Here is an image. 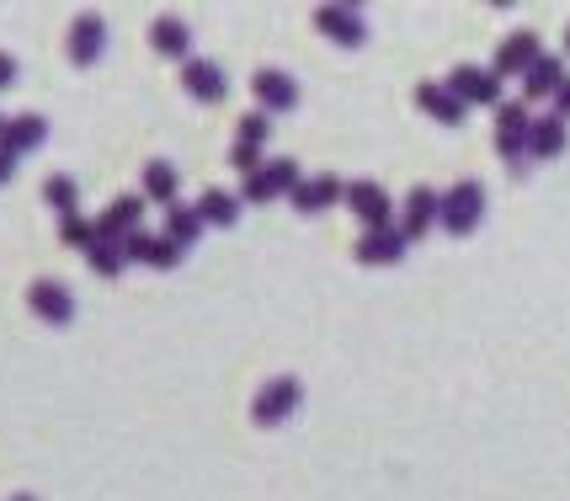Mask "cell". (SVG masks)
Returning a JSON list of instances; mask_svg holds the SVG:
<instances>
[{"mask_svg":"<svg viewBox=\"0 0 570 501\" xmlns=\"http://www.w3.org/2000/svg\"><path fill=\"white\" fill-rule=\"evenodd\" d=\"M304 181V171H298L294 155H273L267 166L256 176H246L240 181V203H273V198H294V187Z\"/></svg>","mask_w":570,"mask_h":501,"instance_id":"1","label":"cell"},{"mask_svg":"<svg viewBox=\"0 0 570 501\" xmlns=\"http://www.w3.org/2000/svg\"><path fill=\"white\" fill-rule=\"evenodd\" d=\"M298 405H304V384H298L294 374H277V379H267V384L256 390V401H250V422L256 426H283Z\"/></svg>","mask_w":570,"mask_h":501,"instance_id":"2","label":"cell"},{"mask_svg":"<svg viewBox=\"0 0 570 501\" xmlns=\"http://www.w3.org/2000/svg\"><path fill=\"white\" fill-rule=\"evenodd\" d=\"M438 225H443L448 235H474V229L485 225V187H480V181H459V187H448Z\"/></svg>","mask_w":570,"mask_h":501,"instance_id":"3","label":"cell"},{"mask_svg":"<svg viewBox=\"0 0 570 501\" xmlns=\"http://www.w3.org/2000/svg\"><path fill=\"white\" fill-rule=\"evenodd\" d=\"M528 128H533L528 101H501L497 107V150H501V160H507L512 176H518L522 160H528Z\"/></svg>","mask_w":570,"mask_h":501,"instance_id":"4","label":"cell"},{"mask_svg":"<svg viewBox=\"0 0 570 501\" xmlns=\"http://www.w3.org/2000/svg\"><path fill=\"white\" fill-rule=\"evenodd\" d=\"M448 91L464 101V107H501V76L497 70H485V65H453V76H448Z\"/></svg>","mask_w":570,"mask_h":501,"instance_id":"5","label":"cell"},{"mask_svg":"<svg viewBox=\"0 0 570 501\" xmlns=\"http://www.w3.org/2000/svg\"><path fill=\"white\" fill-rule=\"evenodd\" d=\"M315 32L331 38L336 49H363L368 43V22H363V11H352V6H315Z\"/></svg>","mask_w":570,"mask_h":501,"instance_id":"6","label":"cell"},{"mask_svg":"<svg viewBox=\"0 0 570 501\" xmlns=\"http://www.w3.org/2000/svg\"><path fill=\"white\" fill-rule=\"evenodd\" d=\"M539 59H544L539 32H533V27H518V32H507V38H501V49H497V59H491V70H497L501 80H507V76H528Z\"/></svg>","mask_w":570,"mask_h":501,"instance_id":"7","label":"cell"},{"mask_svg":"<svg viewBox=\"0 0 570 501\" xmlns=\"http://www.w3.org/2000/svg\"><path fill=\"white\" fill-rule=\"evenodd\" d=\"M342 203L352 208V219H357V225H368V229H390V225H395V198H390L379 181H352Z\"/></svg>","mask_w":570,"mask_h":501,"instance_id":"8","label":"cell"},{"mask_svg":"<svg viewBox=\"0 0 570 501\" xmlns=\"http://www.w3.org/2000/svg\"><path fill=\"white\" fill-rule=\"evenodd\" d=\"M134 229H145V193H124L112 208L97 214V240H107V246H124Z\"/></svg>","mask_w":570,"mask_h":501,"instance_id":"9","label":"cell"},{"mask_svg":"<svg viewBox=\"0 0 570 501\" xmlns=\"http://www.w3.org/2000/svg\"><path fill=\"white\" fill-rule=\"evenodd\" d=\"M27 310H32L38 321H49V326H70L75 321V294L59 283V277H32V288H27Z\"/></svg>","mask_w":570,"mask_h":501,"instance_id":"10","label":"cell"},{"mask_svg":"<svg viewBox=\"0 0 570 501\" xmlns=\"http://www.w3.org/2000/svg\"><path fill=\"white\" fill-rule=\"evenodd\" d=\"M250 91H256V101H262L267 118H273V112H294L298 107V80L288 76V70H277V65L256 70V76H250Z\"/></svg>","mask_w":570,"mask_h":501,"instance_id":"11","label":"cell"},{"mask_svg":"<svg viewBox=\"0 0 570 501\" xmlns=\"http://www.w3.org/2000/svg\"><path fill=\"white\" fill-rule=\"evenodd\" d=\"M438 214H443V193L438 187H411V198L400 208V235L405 240H422L426 229L438 225Z\"/></svg>","mask_w":570,"mask_h":501,"instance_id":"12","label":"cell"},{"mask_svg":"<svg viewBox=\"0 0 570 501\" xmlns=\"http://www.w3.org/2000/svg\"><path fill=\"white\" fill-rule=\"evenodd\" d=\"M43 139H49V118H38V112H22V118H6V128H0V155L22 160V155L43 150Z\"/></svg>","mask_w":570,"mask_h":501,"instance_id":"13","label":"cell"},{"mask_svg":"<svg viewBox=\"0 0 570 501\" xmlns=\"http://www.w3.org/2000/svg\"><path fill=\"white\" fill-rule=\"evenodd\" d=\"M416 107H422L432 124H443V128H459L464 118H470V107L448 91V80H422V86H416Z\"/></svg>","mask_w":570,"mask_h":501,"instance_id":"14","label":"cell"},{"mask_svg":"<svg viewBox=\"0 0 570 501\" xmlns=\"http://www.w3.org/2000/svg\"><path fill=\"white\" fill-rule=\"evenodd\" d=\"M124 262H145V267H160V273H171L176 262H181V246H171L166 235H155V229H134L124 240Z\"/></svg>","mask_w":570,"mask_h":501,"instance_id":"15","label":"cell"},{"mask_svg":"<svg viewBox=\"0 0 570 501\" xmlns=\"http://www.w3.org/2000/svg\"><path fill=\"white\" fill-rule=\"evenodd\" d=\"M181 86H187V97L208 101V107L229 97V76H224V65H214V59H187L181 65Z\"/></svg>","mask_w":570,"mask_h":501,"instance_id":"16","label":"cell"},{"mask_svg":"<svg viewBox=\"0 0 570 501\" xmlns=\"http://www.w3.org/2000/svg\"><path fill=\"white\" fill-rule=\"evenodd\" d=\"M411 250V240L400 235V225L390 229H368V235H357V262L363 267H395L400 256Z\"/></svg>","mask_w":570,"mask_h":501,"instance_id":"17","label":"cell"},{"mask_svg":"<svg viewBox=\"0 0 570 501\" xmlns=\"http://www.w3.org/2000/svg\"><path fill=\"white\" fill-rule=\"evenodd\" d=\"M101 49H107V22L97 11H80L70 27V65H97Z\"/></svg>","mask_w":570,"mask_h":501,"instance_id":"18","label":"cell"},{"mask_svg":"<svg viewBox=\"0 0 570 501\" xmlns=\"http://www.w3.org/2000/svg\"><path fill=\"white\" fill-rule=\"evenodd\" d=\"M342 198H347V187H342L336 176H304L288 203H294L298 214H325L331 203H342Z\"/></svg>","mask_w":570,"mask_h":501,"instance_id":"19","label":"cell"},{"mask_svg":"<svg viewBox=\"0 0 570 501\" xmlns=\"http://www.w3.org/2000/svg\"><path fill=\"white\" fill-rule=\"evenodd\" d=\"M149 43H155V53H166V59H193V27L181 22V17H155V27H149Z\"/></svg>","mask_w":570,"mask_h":501,"instance_id":"20","label":"cell"},{"mask_svg":"<svg viewBox=\"0 0 570 501\" xmlns=\"http://www.w3.org/2000/svg\"><path fill=\"white\" fill-rule=\"evenodd\" d=\"M560 86H566V59L544 53V59L522 76V101H544V97H554Z\"/></svg>","mask_w":570,"mask_h":501,"instance_id":"21","label":"cell"},{"mask_svg":"<svg viewBox=\"0 0 570 501\" xmlns=\"http://www.w3.org/2000/svg\"><path fill=\"white\" fill-rule=\"evenodd\" d=\"M566 150V118H533V128H528V155L533 160H554V155Z\"/></svg>","mask_w":570,"mask_h":501,"instance_id":"22","label":"cell"},{"mask_svg":"<svg viewBox=\"0 0 570 501\" xmlns=\"http://www.w3.org/2000/svg\"><path fill=\"white\" fill-rule=\"evenodd\" d=\"M176 193H181V176H176L171 160H145V203L176 208Z\"/></svg>","mask_w":570,"mask_h":501,"instance_id":"23","label":"cell"},{"mask_svg":"<svg viewBox=\"0 0 570 501\" xmlns=\"http://www.w3.org/2000/svg\"><path fill=\"white\" fill-rule=\"evenodd\" d=\"M171 246H198V235H203V214L198 208H187V203H176V208H166V229H160Z\"/></svg>","mask_w":570,"mask_h":501,"instance_id":"24","label":"cell"},{"mask_svg":"<svg viewBox=\"0 0 570 501\" xmlns=\"http://www.w3.org/2000/svg\"><path fill=\"white\" fill-rule=\"evenodd\" d=\"M198 214H203V225L229 229L235 219H240V198H235V193H224V187H208V193L198 198Z\"/></svg>","mask_w":570,"mask_h":501,"instance_id":"25","label":"cell"},{"mask_svg":"<svg viewBox=\"0 0 570 501\" xmlns=\"http://www.w3.org/2000/svg\"><path fill=\"white\" fill-rule=\"evenodd\" d=\"M43 203H49L59 219H70L75 214V203H80V187H75V176H65V171H53L49 181H43Z\"/></svg>","mask_w":570,"mask_h":501,"instance_id":"26","label":"cell"},{"mask_svg":"<svg viewBox=\"0 0 570 501\" xmlns=\"http://www.w3.org/2000/svg\"><path fill=\"white\" fill-rule=\"evenodd\" d=\"M59 240L75 250H91L97 246V219H80V214H70V219H59Z\"/></svg>","mask_w":570,"mask_h":501,"instance_id":"27","label":"cell"},{"mask_svg":"<svg viewBox=\"0 0 570 501\" xmlns=\"http://www.w3.org/2000/svg\"><path fill=\"white\" fill-rule=\"evenodd\" d=\"M86 262H91V273H97V277H118L128 267V262H124V246H107V240H97V246L86 250Z\"/></svg>","mask_w":570,"mask_h":501,"instance_id":"28","label":"cell"},{"mask_svg":"<svg viewBox=\"0 0 570 501\" xmlns=\"http://www.w3.org/2000/svg\"><path fill=\"white\" fill-rule=\"evenodd\" d=\"M267 128H273V118H267V112H246V118H240V134H235V145L262 150V145H267Z\"/></svg>","mask_w":570,"mask_h":501,"instance_id":"29","label":"cell"},{"mask_svg":"<svg viewBox=\"0 0 570 501\" xmlns=\"http://www.w3.org/2000/svg\"><path fill=\"white\" fill-rule=\"evenodd\" d=\"M229 166H235L240 176H256L267 160H262V150H250V145H229Z\"/></svg>","mask_w":570,"mask_h":501,"instance_id":"30","label":"cell"},{"mask_svg":"<svg viewBox=\"0 0 570 501\" xmlns=\"http://www.w3.org/2000/svg\"><path fill=\"white\" fill-rule=\"evenodd\" d=\"M554 118H570V76H566V86L554 91Z\"/></svg>","mask_w":570,"mask_h":501,"instance_id":"31","label":"cell"},{"mask_svg":"<svg viewBox=\"0 0 570 501\" xmlns=\"http://www.w3.org/2000/svg\"><path fill=\"white\" fill-rule=\"evenodd\" d=\"M11 80H17V59H11V53H0V91H6Z\"/></svg>","mask_w":570,"mask_h":501,"instance_id":"32","label":"cell"},{"mask_svg":"<svg viewBox=\"0 0 570 501\" xmlns=\"http://www.w3.org/2000/svg\"><path fill=\"white\" fill-rule=\"evenodd\" d=\"M11 176H17V160H11V155H0V187H6Z\"/></svg>","mask_w":570,"mask_h":501,"instance_id":"33","label":"cell"},{"mask_svg":"<svg viewBox=\"0 0 570 501\" xmlns=\"http://www.w3.org/2000/svg\"><path fill=\"white\" fill-rule=\"evenodd\" d=\"M11 501H38V497H32V491H17V497H11Z\"/></svg>","mask_w":570,"mask_h":501,"instance_id":"34","label":"cell"},{"mask_svg":"<svg viewBox=\"0 0 570 501\" xmlns=\"http://www.w3.org/2000/svg\"><path fill=\"white\" fill-rule=\"evenodd\" d=\"M566 53H570V27H566Z\"/></svg>","mask_w":570,"mask_h":501,"instance_id":"35","label":"cell"},{"mask_svg":"<svg viewBox=\"0 0 570 501\" xmlns=\"http://www.w3.org/2000/svg\"><path fill=\"white\" fill-rule=\"evenodd\" d=\"M0 128H6V118H0Z\"/></svg>","mask_w":570,"mask_h":501,"instance_id":"36","label":"cell"}]
</instances>
